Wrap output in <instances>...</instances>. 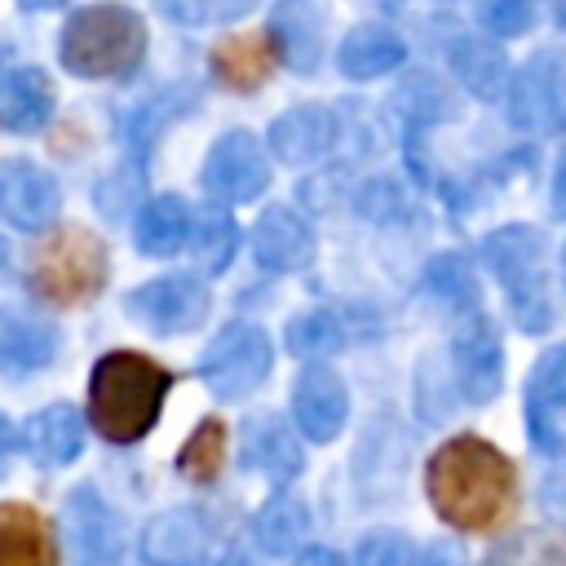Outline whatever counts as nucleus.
<instances>
[{
	"mask_svg": "<svg viewBox=\"0 0 566 566\" xmlns=\"http://www.w3.org/2000/svg\"><path fill=\"white\" fill-rule=\"evenodd\" d=\"M517 491L513 464L482 438H451L429 460V500L455 531H491L509 517Z\"/></svg>",
	"mask_w": 566,
	"mask_h": 566,
	"instance_id": "obj_1",
	"label": "nucleus"
},
{
	"mask_svg": "<svg viewBox=\"0 0 566 566\" xmlns=\"http://www.w3.org/2000/svg\"><path fill=\"white\" fill-rule=\"evenodd\" d=\"M172 376L146 354L115 349L93 367L88 380V420L106 442H137L159 420Z\"/></svg>",
	"mask_w": 566,
	"mask_h": 566,
	"instance_id": "obj_2",
	"label": "nucleus"
},
{
	"mask_svg": "<svg viewBox=\"0 0 566 566\" xmlns=\"http://www.w3.org/2000/svg\"><path fill=\"white\" fill-rule=\"evenodd\" d=\"M62 66L84 80L124 75L146 53V22L124 4H88L62 27Z\"/></svg>",
	"mask_w": 566,
	"mask_h": 566,
	"instance_id": "obj_3",
	"label": "nucleus"
},
{
	"mask_svg": "<svg viewBox=\"0 0 566 566\" xmlns=\"http://www.w3.org/2000/svg\"><path fill=\"white\" fill-rule=\"evenodd\" d=\"M482 261L509 296L513 318L526 332H544L553 323L548 296V265H544V234L531 226H504L482 239Z\"/></svg>",
	"mask_w": 566,
	"mask_h": 566,
	"instance_id": "obj_4",
	"label": "nucleus"
},
{
	"mask_svg": "<svg viewBox=\"0 0 566 566\" xmlns=\"http://www.w3.org/2000/svg\"><path fill=\"white\" fill-rule=\"evenodd\" d=\"M106 283V248L84 226H62L31 256V287L53 305H80Z\"/></svg>",
	"mask_w": 566,
	"mask_h": 566,
	"instance_id": "obj_5",
	"label": "nucleus"
},
{
	"mask_svg": "<svg viewBox=\"0 0 566 566\" xmlns=\"http://www.w3.org/2000/svg\"><path fill=\"white\" fill-rule=\"evenodd\" d=\"M270 363H274L270 336H265L261 327H252V323H234V327H226V332L203 349L199 376H203V385H208L217 398L234 402V398L252 394V389L265 380Z\"/></svg>",
	"mask_w": 566,
	"mask_h": 566,
	"instance_id": "obj_6",
	"label": "nucleus"
},
{
	"mask_svg": "<svg viewBox=\"0 0 566 566\" xmlns=\"http://www.w3.org/2000/svg\"><path fill=\"white\" fill-rule=\"evenodd\" d=\"M203 186L212 199L221 203H248L270 186V159L261 150V142L243 128L226 133L212 142L208 159H203Z\"/></svg>",
	"mask_w": 566,
	"mask_h": 566,
	"instance_id": "obj_7",
	"label": "nucleus"
},
{
	"mask_svg": "<svg viewBox=\"0 0 566 566\" xmlns=\"http://www.w3.org/2000/svg\"><path fill=\"white\" fill-rule=\"evenodd\" d=\"M124 305L150 332L177 336V332H190V327L203 323V314H208V287L195 274H164V279H150L137 292H128Z\"/></svg>",
	"mask_w": 566,
	"mask_h": 566,
	"instance_id": "obj_8",
	"label": "nucleus"
},
{
	"mask_svg": "<svg viewBox=\"0 0 566 566\" xmlns=\"http://www.w3.org/2000/svg\"><path fill=\"white\" fill-rule=\"evenodd\" d=\"M345 416H349V389L340 371L327 363H310L292 389V420L310 442H332L345 429Z\"/></svg>",
	"mask_w": 566,
	"mask_h": 566,
	"instance_id": "obj_9",
	"label": "nucleus"
},
{
	"mask_svg": "<svg viewBox=\"0 0 566 566\" xmlns=\"http://www.w3.org/2000/svg\"><path fill=\"white\" fill-rule=\"evenodd\" d=\"M451 367H455V389L464 402H491L504 380V354L500 336L486 318H469L455 340H451Z\"/></svg>",
	"mask_w": 566,
	"mask_h": 566,
	"instance_id": "obj_10",
	"label": "nucleus"
},
{
	"mask_svg": "<svg viewBox=\"0 0 566 566\" xmlns=\"http://www.w3.org/2000/svg\"><path fill=\"white\" fill-rule=\"evenodd\" d=\"M509 115L522 128H557L566 119V75L553 53L526 62L509 84Z\"/></svg>",
	"mask_w": 566,
	"mask_h": 566,
	"instance_id": "obj_11",
	"label": "nucleus"
},
{
	"mask_svg": "<svg viewBox=\"0 0 566 566\" xmlns=\"http://www.w3.org/2000/svg\"><path fill=\"white\" fill-rule=\"evenodd\" d=\"M57 181L31 159H9L0 168V212L18 230H44L57 217Z\"/></svg>",
	"mask_w": 566,
	"mask_h": 566,
	"instance_id": "obj_12",
	"label": "nucleus"
},
{
	"mask_svg": "<svg viewBox=\"0 0 566 566\" xmlns=\"http://www.w3.org/2000/svg\"><path fill=\"white\" fill-rule=\"evenodd\" d=\"M323 31H327V13L318 0H279L274 18H270V44L274 57L296 71L310 75L323 57Z\"/></svg>",
	"mask_w": 566,
	"mask_h": 566,
	"instance_id": "obj_13",
	"label": "nucleus"
},
{
	"mask_svg": "<svg viewBox=\"0 0 566 566\" xmlns=\"http://www.w3.org/2000/svg\"><path fill=\"white\" fill-rule=\"evenodd\" d=\"M66 531L80 566H128L124 526L93 491H75V500L66 504Z\"/></svg>",
	"mask_w": 566,
	"mask_h": 566,
	"instance_id": "obj_14",
	"label": "nucleus"
},
{
	"mask_svg": "<svg viewBox=\"0 0 566 566\" xmlns=\"http://www.w3.org/2000/svg\"><path fill=\"white\" fill-rule=\"evenodd\" d=\"M208 522L195 509H168L146 522L142 557L150 566H203L208 562Z\"/></svg>",
	"mask_w": 566,
	"mask_h": 566,
	"instance_id": "obj_15",
	"label": "nucleus"
},
{
	"mask_svg": "<svg viewBox=\"0 0 566 566\" xmlns=\"http://www.w3.org/2000/svg\"><path fill=\"white\" fill-rule=\"evenodd\" d=\"M252 256L274 274L301 270L314 261V230L292 208H270L252 226Z\"/></svg>",
	"mask_w": 566,
	"mask_h": 566,
	"instance_id": "obj_16",
	"label": "nucleus"
},
{
	"mask_svg": "<svg viewBox=\"0 0 566 566\" xmlns=\"http://www.w3.org/2000/svg\"><path fill=\"white\" fill-rule=\"evenodd\" d=\"M566 411V345L548 349L526 385V424L531 438L544 451H562V433H557V416Z\"/></svg>",
	"mask_w": 566,
	"mask_h": 566,
	"instance_id": "obj_17",
	"label": "nucleus"
},
{
	"mask_svg": "<svg viewBox=\"0 0 566 566\" xmlns=\"http://www.w3.org/2000/svg\"><path fill=\"white\" fill-rule=\"evenodd\" d=\"M336 142V119L327 106H292L270 124V150L283 164H314L332 150Z\"/></svg>",
	"mask_w": 566,
	"mask_h": 566,
	"instance_id": "obj_18",
	"label": "nucleus"
},
{
	"mask_svg": "<svg viewBox=\"0 0 566 566\" xmlns=\"http://www.w3.org/2000/svg\"><path fill=\"white\" fill-rule=\"evenodd\" d=\"M53 115V80L40 66H18L0 75V128L40 133Z\"/></svg>",
	"mask_w": 566,
	"mask_h": 566,
	"instance_id": "obj_19",
	"label": "nucleus"
},
{
	"mask_svg": "<svg viewBox=\"0 0 566 566\" xmlns=\"http://www.w3.org/2000/svg\"><path fill=\"white\" fill-rule=\"evenodd\" d=\"M0 566H57L53 531L31 504H0Z\"/></svg>",
	"mask_w": 566,
	"mask_h": 566,
	"instance_id": "obj_20",
	"label": "nucleus"
},
{
	"mask_svg": "<svg viewBox=\"0 0 566 566\" xmlns=\"http://www.w3.org/2000/svg\"><path fill=\"white\" fill-rule=\"evenodd\" d=\"M243 464L270 482H292L301 473V442L279 416H256L243 424Z\"/></svg>",
	"mask_w": 566,
	"mask_h": 566,
	"instance_id": "obj_21",
	"label": "nucleus"
},
{
	"mask_svg": "<svg viewBox=\"0 0 566 566\" xmlns=\"http://www.w3.org/2000/svg\"><path fill=\"white\" fill-rule=\"evenodd\" d=\"M402 57H407V44L398 31H389L380 22H363L340 40L336 66L345 80H376V75H389L394 66H402Z\"/></svg>",
	"mask_w": 566,
	"mask_h": 566,
	"instance_id": "obj_22",
	"label": "nucleus"
},
{
	"mask_svg": "<svg viewBox=\"0 0 566 566\" xmlns=\"http://www.w3.org/2000/svg\"><path fill=\"white\" fill-rule=\"evenodd\" d=\"M22 447L40 464H66V460H75L80 447H84V420H80V411L66 407V402H53V407L35 411L27 420V429H22Z\"/></svg>",
	"mask_w": 566,
	"mask_h": 566,
	"instance_id": "obj_23",
	"label": "nucleus"
},
{
	"mask_svg": "<svg viewBox=\"0 0 566 566\" xmlns=\"http://www.w3.org/2000/svg\"><path fill=\"white\" fill-rule=\"evenodd\" d=\"M274 66V44H270V31H248V35H230L212 49V75L234 88V93H248L256 88Z\"/></svg>",
	"mask_w": 566,
	"mask_h": 566,
	"instance_id": "obj_24",
	"label": "nucleus"
},
{
	"mask_svg": "<svg viewBox=\"0 0 566 566\" xmlns=\"http://www.w3.org/2000/svg\"><path fill=\"white\" fill-rule=\"evenodd\" d=\"M190 221L195 212L186 208L181 195H155L142 212H137V226H133V239L146 256H172L177 248L190 243Z\"/></svg>",
	"mask_w": 566,
	"mask_h": 566,
	"instance_id": "obj_25",
	"label": "nucleus"
},
{
	"mask_svg": "<svg viewBox=\"0 0 566 566\" xmlns=\"http://www.w3.org/2000/svg\"><path fill=\"white\" fill-rule=\"evenodd\" d=\"M451 66H455L460 84H464L473 97H482V102H491L495 93L509 88V57L500 53V44H491V40H482V35L455 40V44H451Z\"/></svg>",
	"mask_w": 566,
	"mask_h": 566,
	"instance_id": "obj_26",
	"label": "nucleus"
},
{
	"mask_svg": "<svg viewBox=\"0 0 566 566\" xmlns=\"http://www.w3.org/2000/svg\"><path fill=\"white\" fill-rule=\"evenodd\" d=\"M53 349H57L53 327H44L35 318L0 314V371H9V376L35 371V367H44L53 358Z\"/></svg>",
	"mask_w": 566,
	"mask_h": 566,
	"instance_id": "obj_27",
	"label": "nucleus"
},
{
	"mask_svg": "<svg viewBox=\"0 0 566 566\" xmlns=\"http://www.w3.org/2000/svg\"><path fill=\"white\" fill-rule=\"evenodd\" d=\"M252 531H256V544H261L265 553H287V548H296L301 535L310 531V513H305V504H301L296 495H274V500L256 513Z\"/></svg>",
	"mask_w": 566,
	"mask_h": 566,
	"instance_id": "obj_28",
	"label": "nucleus"
},
{
	"mask_svg": "<svg viewBox=\"0 0 566 566\" xmlns=\"http://www.w3.org/2000/svg\"><path fill=\"white\" fill-rule=\"evenodd\" d=\"M190 248H195V261L203 270H226L230 252H234V221L230 212L221 208H203L195 221H190Z\"/></svg>",
	"mask_w": 566,
	"mask_h": 566,
	"instance_id": "obj_29",
	"label": "nucleus"
},
{
	"mask_svg": "<svg viewBox=\"0 0 566 566\" xmlns=\"http://www.w3.org/2000/svg\"><path fill=\"white\" fill-rule=\"evenodd\" d=\"M221 460H226V424H221V420H203V424L186 438V447H181V455H177V469H181V478H190V482H212V478L221 473Z\"/></svg>",
	"mask_w": 566,
	"mask_h": 566,
	"instance_id": "obj_30",
	"label": "nucleus"
},
{
	"mask_svg": "<svg viewBox=\"0 0 566 566\" xmlns=\"http://www.w3.org/2000/svg\"><path fill=\"white\" fill-rule=\"evenodd\" d=\"M283 340H287L292 354H332V349L340 345V327H336V318L323 314V310H318V314H296V318L287 323Z\"/></svg>",
	"mask_w": 566,
	"mask_h": 566,
	"instance_id": "obj_31",
	"label": "nucleus"
},
{
	"mask_svg": "<svg viewBox=\"0 0 566 566\" xmlns=\"http://www.w3.org/2000/svg\"><path fill=\"white\" fill-rule=\"evenodd\" d=\"M256 0H159V9L181 27H208V22H234Z\"/></svg>",
	"mask_w": 566,
	"mask_h": 566,
	"instance_id": "obj_32",
	"label": "nucleus"
},
{
	"mask_svg": "<svg viewBox=\"0 0 566 566\" xmlns=\"http://www.w3.org/2000/svg\"><path fill=\"white\" fill-rule=\"evenodd\" d=\"M424 287L433 292V296H442V301H451V305H473V296H478V287H473V274H469V265L460 261V256H438L433 265H429V274H424Z\"/></svg>",
	"mask_w": 566,
	"mask_h": 566,
	"instance_id": "obj_33",
	"label": "nucleus"
},
{
	"mask_svg": "<svg viewBox=\"0 0 566 566\" xmlns=\"http://www.w3.org/2000/svg\"><path fill=\"white\" fill-rule=\"evenodd\" d=\"M478 18L491 35H522L535 22V0H478Z\"/></svg>",
	"mask_w": 566,
	"mask_h": 566,
	"instance_id": "obj_34",
	"label": "nucleus"
},
{
	"mask_svg": "<svg viewBox=\"0 0 566 566\" xmlns=\"http://www.w3.org/2000/svg\"><path fill=\"white\" fill-rule=\"evenodd\" d=\"M354 566H411V539L398 531H376L358 544Z\"/></svg>",
	"mask_w": 566,
	"mask_h": 566,
	"instance_id": "obj_35",
	"label": "nucleus"
},
{
	"mask_svg": "<svg viewBox=\"0 0 566 566\" xmlns=\"http://www.w3.org/2000/svg\"><path fill=\"white\" fill-rule=\"evenodd\" d=\"M358 203H363V212H367V217H389V208H402L398 186H394V181H385V177H380V181H371V186L363 190V199H358Z\"/></svg>",
	"mask_w": 566,
	"mask_h": 566,
	"instance_id": "obj_36",
	"label": "nucleus"
},
{
	"mask_svg": "<svg viewBox=\"0 0 566 566\" xmlns=\"http://www.w3.org/2000/svg\"><path fill=\"white\" fill-rule=\"evenodd\" d=\"M553 212L566 221V146H562L557 168H553Z\"/></svg>",
	"mask_w": 566,
	"mask_h": 566,
	"instance_id": "obj_37",
	"label": "nucleus"
},
{
	"mask_svg": "<svg viewBox=\"0 0 566 566\" xmlns=\"http://www.w3.org/2000/svg\"><path fill=\"white\" fill-rule=\"evenodd\" d=\"M416 566H460V553H455L451 544H429Z\"/></svg>",
	"mask_w": 566,
	"mask_h": 566,
	"instance_id": "obj_38",
	"label": "nucleus"
},
{
	"mask_svg": "<svg viewBox=\"0 0 566 566\" xmlns=\"http://www.w3.org/2000/svg\"><path fill=\"white\" fill-rule=\"evenodd\" d=\"M296 566H345V562H340V553H332V548H305V553L296 557Z\"/></svg>",
	"mask_w": 566,
	"mask_h": 566,
	"instance_id": "obj_39",
	"label": "nucleus"
},
{
	"mask_svg": "<svg viewBox=\"0 0 566 566\" xmlns=\"http://www.w3.org/2000/svg\"><path fill=\"white\" fill-rule=\"evenodd\" d=\"M13 442H18V433H13V424H9L4 416H0V455H4V451H9Z\"/></svg>",
	"mask_w": 566,
	"mask_h": 566,
	"instance_id": "obj_40",
	"label": "nucleus"
},
{
	"mask_svg": "<svg viewBox=\"0 0 566 566\" xmlns=\"http://www.w3.org/2000/svg\"><path fill=\"white\" fill-rule=\"evenodd\" d=\"M548 9H553V22L566 31V0H548Z\"/></svg>",
	"mask_w": 566,
	"mask_h": 566,
	"instance_id": "obj_41",
	"label": "nucleus"
},
{
	"mask_svg": "<svg viewBox=\"0 0 566 566\" xmlns=\"http://www.w3.org/2000/svg\"><path fill=\"white\" fill-rule=\"evenodd\" d=\"M22 9H57V4H66V0H18Z\"/></svg>",
	"mask_w": 566,
	"mask_h": 566,
	"instance_id": "obj_42",
	"label": "nucleus"
},
{
	"mask_svg": "<svg viewBox=\"0 0 566 566\" xmlns=\"http://www.w3.org/2000/svg\"><path fill=\"white\" fill-rule=\"evenodd\" d=\"M221 566H252V562H248V557H243V553H230V557H226V562H221Z\"/></svg>",
	"mask_w": 566,
	"mask_h": 566,
	"instance_id": "obj_43",
	"label": "nucleus"
},
{
	"mask_svg": "<svg viewBox=\"0 0 566 566\" xmlns=\"http://www.w3.org/2000/svg\"><path fill=\"white\" fill-rule=\"evenodd\" d=\"M0 261H4V243H0Z\"/></svg>",
	"mask_w": 566,
	"mask_h": 566,
	"instance_id": "obj_44",
	"label": "nucleus"
},
{
	"mask_svg": "<svg viewBox=\"0 0 566 566\" xmlns=\"http://www.w3.org/2000/svg\"><path fill=\"white\" fill-rule=\"evenodd\" d=\"M562 270H566V252H562Z\"/></svg>",
	"mask_w": 566,
	"mask_h": 566,
	"instance_id": "obj_45",
	"label": "nucleus"
}]
</instances>
